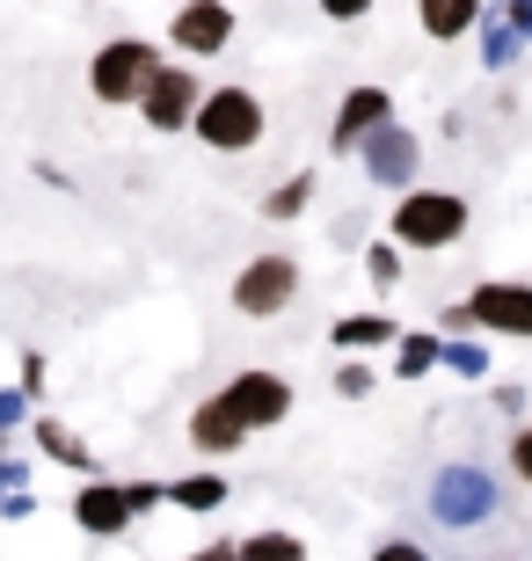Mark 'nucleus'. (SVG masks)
Segmentation results:
<instances>
[{"instance_id":"nucleus-30","label":"nucleus","mask_w":532,"mask_h":561,"mask_svg":"<svg viewBox=\"0 0 532 561\" xmlns=\"http://www.w3.org/2000/svg\"><path fill=\"white\" fill-rule=\"evenodd\" d=\"M30 511H37V496H30V489H8V496H0V525H22Z\"/></svg>"},{"instance_id":"nucleus-29","label":"nucleus","mask_w":532,"mask_h":561,"mask_svg":"<svg viewBox=\"0 0 532 561\" xmlns=\"http://www.w3.org/2000/svg\"><path fill=\"white\" fill-rule=\"evenodd\" d=\"M372 561H430V547L423 540H380V547H372Z\"/></svg>"},{"instance_id":"nucleus-22","label":"nucleus","mask_w":532,"mask_h":561,"mask_svg":"<svg viewBox=\"0 0 532 561\" xmlns=\"http://www.w3.org/2000/svg\"><path fill=\"white\" fill-rule=\"evenodd\" d=\"M445 373H460V379H489V351L482 343H460V335H445V357H438Z\"/></svg>"},{"instance_id":"nucleus-4","label":"nucleus","mask_w":532,"mask_h":561,"mask_svg":"<svg viewBox=\"0 0 532 561\" xmlns=\"http://www.w3.org/2000/svg\"><path fill=\"white\" fill-rule=\"evenodd\" d=\"M292 299H299V255L263 249L234 271V313L241 321H278V313H292Z\"/></svg>"},{"instance_id":"nucleus-25","label":"nucleus","mask_w":532,"mask_h":561,"mask_svg":"<svg viewBox=\"0 0 532 561\" xmlns=\"http://www.w3.org/2000/svg\"><path fill=\"white\" fill-rule=\"evenodd\" d=\"M503 459H511V474L532 489V423H518V431H511V453H503Z\"/></svg>"},{"instance_id":"nucleus-26","label":"nucleus","mask_w":532,"mask_h":561,"mask_svg":"<svg viewBox=\"0 0 532 561\" xmlns=\"http://www.w3.org/2000/svg\"><path fill=\"white\" fill-rule=\"evenodd\" d=\"M44 387H52V365H44L37 351H22V394H30V401H44Z\"/></svg>"},{"instance_id":"nucleus-35","label":"nucleus","mask_w":532,"mask_h":561,"mask_svg":"<svg viewBox=\"0 0 532 561\" xmlns=\"http://www.w3.org/2000/svg\"><path fill=\"white\" fill-rule=\"evenodd\" d=\"M183 561H241V554H234V540H212V547H197V554H183Z\"/></svg>"},{"instance_id":"nucleus-11","label":"nucleus","mask_w":532,"mask_h":561,"mask_svg":"<svg viewBox=\"0 0 532 561\" xmlns=\"http://www.w3.org/2000/svg\"><path fill=\"white\" fill-rule=\"evenodd\" d=\"M380 125H394V95L387 88H350L343 103H336V125H328V153H336V161H343V153H358V146L372 139V131Z\"/></svg>"},{"instance_id":"nucleus-24","label":"nucleus","mask_w":532,"mask_h":561,"mask_svg":"<svg viewBox=\"0 0 532 561\" xmlns=\"http://www.w3.org/2000/svg\"><path fill=\"white\" fill-rule=\"evenodd\" d=\"M372 387H380V373H372L365 357H343V365H336V394L343 401H365Z\"/></svg>"},{"instance_id":"nucleus-3","label":"nucleus","mask_w":532,"mask_h":561,"mask_svg":"<svg viewBox=\"0 0 532 561\" xmlns=\"http://www.w3.org/2000/svg\"><path fill=\"white\" fill-rule=\"evenodd\" d=\"M161 73V44H146V37H110L95 59H88V95L110 110H139L146 81Z\"/></svg>"},{"instance_id":"nucleus-7","label":"nucleus","mask_w":532,"mask_h":561,"mask_svg":"<svg viewBox=\"0 0 532 561\" xmlns=\"http://www.w3.org/2000/svg\"><path fill=\"white\" fill-rule=\"evenodd\" d=\"M358 168H365V183H380V190H416V168H423V139H416L401 117L394 125H380L365 146H358Z\"/></svg>"},{"instance_id":"nucleus-13","label":"nucleus","mask_w":532,"mask_h":561,"mask_svg":"<svg viewBox=\"0 0 532 561\" xmlns=\"http://www.w3.org/2000/svg\"><path fill=\"white\" fill-rule=\"evenodd\" d=\"M183 431H190V453H205V459H234V453L248 445V423L234 416V409H226L219 394H205V401H197Z\"/></svg>"},{"instance_id":"nucleus-5","label":"nucleus","mask_w":532,"mask_h":561,"mask_svg":"<svg viewBox=\"0 0 532 561\" xmlns=\"http://www.w3.org/2000/svg\"><path fill=\"white\" fill-rule=\"evenodd\" d=\"M496 503H503V489H496L489 467H474V459H452L445 474L430 481V518L452 525V533H467V525H489Z\"/></svg>"},{"instance_id":"nucleus-33","label":"nucleus","mask_w":532,"mask_h":561,"mask_svg":"<svg viewBox=\"0 0 532 561\" xmlns=\"http://www.w3.org/2000/svg\"><path fill=\"white\" fill-rule=\"evenodd\" d=\"M467 329H474V321H467V299H452V307L438 313V335H467Z\"/></svg>"},{"instance_id":"nucleus-15","label":"nucleus","mask_w":532,"mask_h":561,"mask_svg":"<svg viewBox=\"0 0 532 561\" xmlns=\"http://www.w3.org/2000/svg\"><path fill=\"white\" fill-rule=\"evenodd\" d=\"M30 437H37V453L44 459H59V467H73V474H95L103 459L88 453V437L81 431H66L59 416H30Z\"/></svg>"},{"instance_id":"nucleus-16","label":"nucleus","mask_w":532,"mask_h":561,"mask_svg":"<svg viewBox=\"0 0 532 561\" xmlns=\"http://www.w3.org/2000/svg\"><path fill=\"white\" fill-rule=\"evenodd\" d=\"M394 313H343V321H336V329H328V343H336V351L343 357H365V351H380V343H394Z\"/></svg>"},{"instance_id":"nucleus-20","label":"nucleus","mask_w":532,"mask_h":561,"mask_svg":"<svg viewBox=\"0 0 532 561\" xmlns=\"http://www.w3.org/2000/svg\"><path fill=\"white\" fill-rule=\"evenodd\" d=\"M307 205H314V175H292V183H278L263 197V219H270V227H285V219H299Z\"/></svg>"},{"instance_id":"nucleus-10","label":"nucleus","mask_w":532,"mask_h":561,"mask_svg":"<svg viewBox=\"0 0 532 561\" xmlns=\"http://www.w3.org/2000/svg\"><path fill=\"white\" fill-rule=\"evenodd\" d=\"M226 44H234V8L226 0H183L168 15V51H183V59H219Z\"/></svg>"},{"instance_id":"nucleus-1","label":"nucleus","mask_w":532,"mask_h":561,"mask_svg":"<svg viewBox=\"0 0 532 561\" xmlns=\"http://www.w3.org/2000/svg\"><path fill=\"white\" fill-rule=\"evenodd\" d=\"M460 233H467V197H460V190L416 183V190H401L394 211H387V241L401 255H438V249H452Z\"/></svg>"},{"instance_id":"nucleus-32","label":"nucleus","mask_w":532,"mask_h":561,"mask_svg":"<svg viewBox=\"0 0 532 561\" xmlns=\"http://www.w3.org/2000/svg\"><path fill=\"white\" fill-rule=\"evenodd\" d=\"M321 15H328V22H365L372 0H321Z\"/></svg>"},{"instance_id":"nucleus-2","label":"nucleus","mask_w":532,"mask_h":561,"mask_svg":"<svg viewBox=\"0 0 532 561\" xmlns=\"http://www.w3.org/2000/svg\"><path fill=\"white\" fill-rule=\"evenodd\" d=\"M270 131V110L256 88L226 81V88H205V103H197V117H190V139L212 146V153H248V146H263Z\"/></svg>"},{"instance_id":"nucleus-18","label":"nucleus","mask_w":532,"mask_h":561,"mask_svg":"<svg viewBox=\"0 0 532 561\" xmlns=\"http://www.w3.org/2000/svg\"><path fill=\"white\" fill-rule=\"evenodd\" d=\"M234 554L241 561H307V540H292V533H248V540H234Z\"/></svg>"},{"instance_id":"nucleus-34","label":"nucleus","mask_w":532,"mask_h":561,"mask_svg":"<svg viewBox=\"0 0 532 561\" xmlns=\"http://www.w3.org/2000/svg\"><path fill=\"white\" fill-rule=\"evenodd\" d=\"M503 22H511L518 37H525V44H532V0H503Z\"/></svg>"},{"instance_id":"nucleus-21","label":"nucleus","mask_w":532,"mask_h":561,"mask_svg":"<svg viewBox=\"0 0 532 561\" xmlns=\"http://www.w3.org/2000/svg\"><path fill=\"white\" fill-rule=\"evenodd\" d=\"M518 51H525V37H518L511 22H489V30H482V66H496V73H503Z\"/></svg>"},{"instance_id":"nucleus-14","label":"nucleus","mask_w":532,"mask_h":561,"mask_svg":"<svg viewBox=\"0 0 532 561\" xmlns=\"http://www.w3.org/2000/svg\"><path fill=\"white\" fill-rule=\"evenodd\" d=\"M416 30L430 44H460L467 30H482V0H416Z\"/></svg>"},{"instance_id":"nucleus-12","label":"nucleus","mask_w":532,"mask_h":561,"mask_svg":"<svg viewBox=\"0 0 532 561\" xmlns=\"http://www.w3.org/2000/svg\"><path fill=\"white\" fill-rule=\"evenodd\" d=\"M132 496H124V481H103V474H88V489L73 496V525H81L88 540H117V533H132Z\"/></svg>"},{"instance_id":"nucleus-9","label":"nucleus","mask_w":532,"mask_h":561,"mask_svg":"<svg viewBox=\"0 0 532 561\" xmlns=\"http://www.w3.org/2000/svg\"><path fill=\"white\" fill-rule=\"evenodd\" d=\"M197 103H205V88H197V73L190 66H168L161 59V73L146 81V95H139V117H146V131H190V117H197Z\"/></svg>"},{"instance_id":"nucleus-19","label":"nucleus","mask_w":532,"mask_h":561,"mask_svg":"<svg viewBox=\"0 0 532 561\" xmlns=\"http://www.w3.org/2000/svg\"><path fill=\"white\" fill-rule=\"evenodd\" d=\"M168 503H176V511H219L226 481L219 474H183V481H168Z\"/></svg>"},{"instance_id":"nucleus-8","label":"nucleus","mask_w":532,"mask_h":561,"mask_svg":"<svg viewBox=\"0 0 532 561\" xmlns=\"http://www.w3.org/2000/svg\"><path fill=\"white\" fill-rule=\"evenodd\" d=\"M219 401L248 423V437H256V431H278V423L292 416V379L263 373V365H248V373H234V379L219 387Z\"/></svg>"},{"instance_id":"nucleus-23","label":"nucleus","mask_w":532,"mask_h":561,"mask_svg":"<svg viewBox=\"0 0 532 561\" xmlns=\"http://www.w3.org/2000/svg\"><path fill=\"white\" fill-rule=\"evenodd\" d=\"M365 277L380 291H394V285H401V249H394V241H372V249H365Z\"/></svg>"},{"instance_id":"nucleus-6","label":"nucleus","mask_w":532,"mask_h":561,"mask_svg":"<svg viewBox=\"0 0 532 561\" xmlns=\"http://www.w3.org/2000/svg\"><path fill=\"white\" fill-rule=\"evenodd\" d=\"M467 321L482 335H503V343H532V285H518V277L474 285L467 291Z\"/></svg>"},{"instance_id":"nucleus-27","label":"nucleus","mask_w":532,"mask_h":561,"mask_svg":"<svg viewBox=\"0 0 532 561\" xmlns=\"http://www.w3.org/2000/svg\"><path fill=\"white\" fill-rule=\"evenodd\" d=\"M22 423H30V394H22V387H8V394H0V437L22 431Z\"/></svg>"},{"instance_id":"nucleus-28","label":"nucleus","mask_w":532,"mask_h":561,"mask_svg":"<svg viewBox=\"0 0 532 561\" xmlns=\"http://www.w3.org/2000/svg\"><path fill=\"white\" fill-rule=\"evenodd\" d=\"M124 496H132V511L146 518V511H161V503H168V489H161V481H124Z\"/></svg>"},{"instance_id":"nucleus-31","label":"nucleus","mask_w":532,"mask_h":561,"mask_svg":"<svg viewBox=\"0 0 532 561\" xmlns=\"http://www.w3.org/2000/svg\"><path fill=\"white\" fill-rule=\"evenodd\" d=\"M525 387H518V379H503V387H496V409H503V416H511V423H525Z\"/></svg>"},{"instance_id":"nucleus-17","label":"nucleus","mask_w":532,"mask_h":561,"mask_svg":"<svg viewBox=\"0 0 532 561\" xmlns=\"http://www.w3.org/2000/svg\"><path fill=\"white\" fill-rule=\"evenodd\" d=\"M438 357H445V335H438V329H401V335H394V373H401V379H430V373H438Z\"/></svg>"}]
</instances>
